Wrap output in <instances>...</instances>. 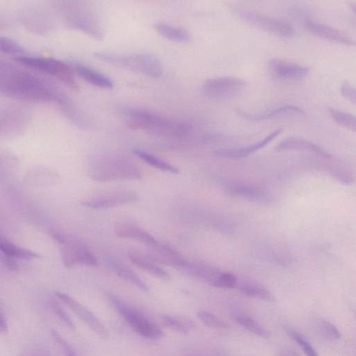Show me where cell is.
<instances>
[{
  "mask_svg": "<svg viewBox=\"0 0 356 356\" xmlns=\"http://www.w3.org/2000/svg\"><path fill=\"white\" fill-rule=\"evenodd\" d=\"M0 92L24 101L57 103L64 112L71 107L69 100L51 82L8 62L0 64Z\"/></svg>",
  "mask_w": 356,
  "mask_h": 356,
  "instance_id": "obj_1",
  "label": "cell"
},
{
  "mask_svg": "<svg viewBox=\"0 0 356 356\" xmlns=\"http://www.w3.org/2000/svg\"><path fill=\"white\" fill-rule=\"evenodd\" d=\"M127 125L133 129L163 136H183L190 131L185 123L168 118L153 112L141 108L123 110Z\"/></svg>",
  "mask_w": 356,
  "mask_h": 356,
  "instance_id": "obj_2",
  "label": "cell"
},
{
  "mask_svg": "<svg viewBox=\"0 0 356 356\" xmlns=\"http://www.w3.org/2000/svg\"><path fill=\"white\" fill-rule=\"evenodd\" d=\"M89 174L96 182L108 183L121 180H140L142 173L129 159L121 155L106 154L91 161Z\"/></svg>",
  "mask_w": 356,
  "mask_h": 356,
  "instance_id": "obj_3",
  "label": "cell"
},
{
  "mask_svg": "<svg viewBox=\"0 0 356 356\" xmlns=\"http://www.w3.org/2000/svg\"><path fill=\"white\" fill-rule=\"evenodd\" d=\"M58 10L66 27L80 30L94 39H102L104 37L105 30L100 18L87 3L61 2Z\"/></svg>",
  "mask_w": 356,
  "mask_h": 356,
  "instance_id": "obj_4",
  "label": "cell"
},
{
  "mask_svg": "<svg viewBox=\"0 0 356 356\" xmlns=\"http://www.w3.org/2000/svg\"><path fill=\"white\" fill-rule=\"evenodd\" d=\"M100 60L114 66L152 78H160L163 66L159 59L150 53L120 54L98 52L94 54Z\"/></svg>",
  "mask_w": 356,
  "mask_h": 356,
  "instance_id": "obj_5",
  "label": "cell"
},
{
  "mask_svg": "<svg viewBox=\"0 0 356 356\" xmlns=\"http://www.w3.org/2000/svg\"><path fill=\"white\" fill-rule=\"evenodd\" d=\"M16 62L36 71L54 78L71 89H78V84L71 66L53 58L32 56H19L15 58Z\"/></svg>",
  "mask_w": 356,
  "mask_h": 356,
  "instance_id": "obj_6",
  "label": "cell"
},
{
  "mask_svg": "<svg viewBox=\"0 0 356 356\" xmlns=\"http://www.w3.org/2000/svg\"><path fill=\"white\" fill-rule=\"evenodd\" d=\"M107 297L122 318L137 334L152 339L163 337V333L160 328L141 312L112 293L107 294Z\"/></svg>",
  "mask_w": 356,
  "mask_h": 356,
  "instance_id": "obj_7",
  "label": "cell"
},
{
  "mask_svg": "<svg viewBox=\"0 0 356 356\" xmlns=\"http://www.w3.org/2000/svg\"><path fill=\"white\" fill-rule=\"evenodd\" d=\"M55 240L60 245L63 263L66 268L76 266L96 267L98 260L91 250L78 240L69 235L55 233Z\"/></svg>",
  "mask_w": 356,
  "mask_h": 356,
  "instance_id": "obj_8",
  "label": "cell"
},
{
  "mask_svg": "<svg viewBox=\"0 0 356 356\" xmlns=\"http://www.w3.org/2000/svg\"><path fill=\"white\" fill-rule=\"evenodd\" d=\"M234 12L243 21L278 37L289 39L294 35L293 26L283 19L272 17L240 8H236Z\"/></svg>",
  "mask_w": 356,
  "mask_h": 356,
  "instance_id": "obj_9",
  "label": "cell"
},
{
  "mask_svg": "<svg viewBox=\"0 0 356 356\" xmlns=\"http://www.w3.org/2000/svg\"><path fill=\"white\" fill-rule=\"evenodd\" d=\"M247 83L239 78L224 77L207 80L203 86L204 94L212 99H228L242 92Z\"/></svg>",
  "mask_w": 356,
  "mask_h": 356,
  "instance_id": "obj_10",
  "label": "cell"
},
{
  "mask_svg": "<svg viewBox=\"0 0 356 356\" xmlns=\"http://www.w3.org/2000/svg\"><path fill=\"white\" fill-rule=\"evenodd\" d=\"M138 199V196L132 191L119 190L94 196L81 204L92 210H107L135 203Z\"/></svg>",
  "mask_w": 356,
  "mask_h": 356,
  "instance_id": "obj_11",
  "label": "cell"
},
{
  "mask_svg": "<svg viewBox=\"0 0 356 356\" xmlns=\"http://www.w3.org/2000/svg\"><path fill=\"white\" fill-rule=\"evenodd\" d=\"M56 296L66 305L82 321H84L94 332L103 338L108 337V331L100 319L87 308L78 302L69 295L56 293Z\"/></svg>",
  "mask_w": 356,
  "mask_h": 356,
  "instance_id": "obj_12",
  "label": "cell"
},
{
  "mask_svg": "<svg viewBox=\"0 0 356 356\" xmlns=\"http://www.w3.org/2000/svg\"><path fill=\"white\" fill-rule=\"evenodd\" d=\"M148 249L147 257L157 264L184 268L188 262L180 252L166 244L159 242Z\"/></svg>",
  "mask_w": 356,
  "mask_h": 356,
  "instance_id": "obj_13",
  "label": "cell"
},
{
  "mask_svg": "<svg viewBox=\"0 0 356 356\" xmlns=\"http://www.w3.org/2000/svg\"><path fill=\"white\" fill-rule=\"evenodd\" d=\"M30 114L21 108H10L1 113V134L11 136L21 133L29 122Z\"/></svg>",
  "mask_w": 356,
  "mask_h": 356,
  "instance_id": "obj_14",
  "label": "cell"
},
{
  "mask_svg": "<svg viewBox=\"0 0 356 356\" xmlns=\"http://www.w3.org/2000/svg\"><path fill=\"white\" fill-rule=\"evenodd\" d=\"M305 28L313 35L329 42L348 46H356V42L341 30L330 26L305 20Z\"/></svg>",
  "mask_w": 356,
  "mask_h": 356,
  "instance_id": "obj_15",
  "label": "cell"
},
{
  "mask_svg": "<svg viewBox=\"0 0 356 356\" xmlns=\"http://www.w3.org/2000/svg\"><path fill=\"white\" fill-rule=\"evenodd\" d=\"M114 233L118 238L133 240L145 245L148 248L152 247L159 242L149 233L130 222L118 223L115 226Z\"/></svg>",
  "mask_w": 356,
  "mask_h": 356,
  "instance_id": "obj_16",
  "label": "cell"
},
{
  "mask_svg": "<svg viewBox=\"0 0 356 356\" xmlns=\"http://www.w3.org/2000/svg\"><path fill=\"white\" fill-rule=\"evenodd\" d=\"M269 67L276 77L283 80H301L310 73V69L306 66L280 59L272 60Z\"/></svg>",
  "mask_w": 356,
  "mask_h": 356,
  "instance_id": "obj_17",
  "label": "cell"
},
{
  "mask_svg": "<svg viewBox=\"0 0 356 356\" xmlns=\"http://www.w3.org/2000/svg\"><path fill=\"white\" fill-rule=\"evenodd\" d=\"M73 71L84 80L91 85L103 89H112L114 81L100 71L78 62L71 63Z\"/></svg>",
  "mask_w": 356,
  "mask_h": 356,
  "instance_id": "obj_18",
  "label": "cell"
},
{
  "mask_svg": "<svg viewBox=\"0 0 356 356\" xmlns=\"http://www.w3.org/2000/svg\"><path fill=\"white\" fill-rule=\"evenodd\" d=\"M282 128L275 130L262 141L247 147L219 149L215 151V154L220 157L230 159H239L247 157L267 146L269 143L274 141L282 132Z\"/></svg>",
  "mask_w": 356,
  "mask_h": 356,
  "instance_id": "obj_19",
  "label": "cell"
},
{
  "mask_svg": "<svg viewBox=\"0 0 356 356\" xmlns=\"http://www.w3.org/2000/svg\"><path fill=\"white\" fill-rule=\"evenodd\" d=\"M237 112L243 118L253 122H262L285 116L305 114L302 108L294 105H283L260 114H250L240 109H237Z\"/></svg>",
  "mask_w": 356,
  "mask_h": 356,
  "instance_id": "obj_20",
  "label": "cell"
},
{
  "mask_svg": "<svg viewBox=\"0 0 356 356\" xmlns=\"http://www.w3.org/2000/svg\"><path fill=\"white\" fill-rule=\"evenodd\" d=\"M276 149L279 151L301 150L316 154L323 157L330 158V154L319 145L298 137L287 138L278 144Z\"/></svg>",
  "mask_w": 356,
  "mask_h": 356,
  "instance_id": "obj_21",
  "label": "cell"
},
{
  "mask_svg": "<svg viewBox=\"0 0 356 356\" xmlns=\"http://www.w3.org/2000/svg\"><path fill=\"white\" fill-rule=\"evenodd\" d=\"M130 261L149 274L164 281H170V275L147 256L132 251L128 253Z\"/></svg>",
  "mask_w": 356,
  "mask_h": 356,
  "instance_id": "obj_22",
  "label": "cell"
},
{
  "mask_svg": "<svg viewBox=\"0 0 356 356\" xmlns=\"http://www.w3.org/2000/svg\"><path fill=\"white\" fill-rule=\"evenodd\" d=\"M229 192L233 197L251 201L266 202L269 199L267 191L255 186L235 185L229 188Z\"/></svg>",
  "mask_w": 356,
  "mask_h": 356,
  "instance_id": "obj_23",
  "label": "cell"
},
{
  "mask_svg": "<svg viewBox=\"0 0 356 356\" xmlns=\"http://www.w3.org/2000/svg\"><path fill=\"white\" fill-rule=\"evenodd\" d=\"M154 29L163 38L174 42L188 44L192 39L190 33L182 28H177L166 24L157 23L154 25Z\"/></svg>",
  "mask_w": 356,
  "mask_h": 356,
  "instance_id": "obj_24",
  "label": "cell"
},
{
  "mask_svg": "<svg viewBox=\"0 0 356 356\" xmlns=\"http://www.w3.org/2000/svg\"><path fill=\"white\" fill-rule=\"evenodd\" d=\"M107 263L122 279L129 282L142 291L147 292L149 290L148 285L137 274L121 262L109 258L107 260Z\"/></svg>",
  "mask_w": 356,
  "mask_h": 356,
  "instance_id": "obj_25",
  "label": "cell"
},
{
  "mask_svg": "<svg viewBox=\"0 0 356 356\" xmlns=\"http://www.w3.org/2000/svg\"><path fill=\"white\" fill-rule=\"evenodd\" d=\"M133 152L144 162L158 170L172 174H177L180 172L179 168H177L174 165L143 150L134 148L133 149Z\"/></svg>",
  "mask_w": 356,
  "mask_h": 356,
  "instance_id": "obj_26",
  "label": "cell"
},
{
  "mask_svg": "<svg viewBox=\"0 0 356 356\" xmlns=\"http://www.w3.org/2000/svg\"><path fill=\"white\" fill-rule=\"evenodd\" d=\"M0 250L3 254L15 259L32 260L41 258V256L37 253L15 245L3 236L0 238Z\"/></svg>",
  "mask_w": 356,
  "mask_h": 356,
  "instance_id": "obj_27",
  "label": "cell"
},
{
  "mask_svg": "<svg viewBox=\"0 0 356 356\" xmlns=\"http://www.w3.org/2000/svg\"><path fill=\"white\" fill-rule=\"evenodd\" d=\"M239 288L244 294L249 297L268 302L276 301L274 294L258 283L247 281L240 283Z\"/></svg>",
  "mask_w": 356,
  "mask_h": 356,
  "instance_id": "obj_28",
  "label": "cell"
},
{
  "mask_svg": "<svg viewBox=\"0 0 356 356\" xmlns=\"http://www.w3.org/2000/svg\"><path fill=\"white\" fill-rule=\"evenodd\" d=\"M234 319L239 325L254 335L262 338H268L270 336L269 332L265 327L247 315L238 314Z\"/></svg>",
  "mask_w": 356,
  "mask_h": 356,
  "instance_id": "obj_29",
  "label": "cell"
},
{
  "mask_svg": "<svg viewBox=\"0 0 356 356\" xmlns=\"http://www.w3.org/2000/svg\"><path fill=\"white\" fill-rule=\"evenodd\" d=\"M328 112L337 124L356 134V116L332 107Z\"/></svg>",
  "mask_w": 356,
  "mask_h": 356,
  "instance_id": "obj_30",
  "label": "cell"
},
{
  "mask_svg": "<svg viewBox=\"0 0 356 356\" xmlns=\"http://www.w3.org/2000/svg\"><path fill=\"white\" fill-rule=\"evenodd\" d=\"M315 328L319 335L326 339L335 341L340 338V332L337 328L326 320H317Z\"/></svg>",
  "mask_w": 356,
  "mask_h": 356,
  "instance_id": "obj_31",
  "label": "cell"
},
{
  "mask_svg": "<svg viewBox=\"0 0 356 356\" xmlns=\"http://www.w3.org/2000/svg\"><path fill=\"white\" fill-rule=\"evenodd\" d=\"M0 51L5 54L15 55V57L22 56L25 53V49L21 44L4 36L0 37Z\"/></svg>",
  "mask_w": 356,
  "mask_h": 356,
  "instance_id": "obj_32",
  "label": "cell"
},
{
  "mask_svg": "<svg viewBox=\"0 0 356 356\" xmlns=\"http://www.w3.org/2000/svg\"><path fill=\"white\" fill-rule=\"evenodd\" d=\"M163 323L169 328L181 333L187 334L192 328V323L172 316H164Z\"/></svg>",
  "mask_w": 356,
  "mask_h": 356,
  "instance_id": "obj_33",
  "label": "cell"
},
{
  "mask_svg": "<svg viewBox=\"0 0 356 356\" xmlns=\"http://www.w3.org/2000/svg\"><path fill=\"white\" fill-rule=\"evenodd\" d=\"M288 335L301 348L307 356H319L314 346L301 333L294 330H289Z\"/></svg>",
  "mask_w": 356,
  "mask_h": 356,
  "instance_id": "obj_34",
  "label": "cell"
},
{
  "mask_svg": "<svg viewBox=\"0 0 356 356\" xmlns=\"http://www.w3.org/2000/svg\"><path fill=\"white\" fill-rule=\"evenodd\" d=\"M199 319L207 326L218 328H227L229 324L222 319L207 311H200L198 313Z\"/></svg>",
  "mask_w": 356,
  "mask_h": 356,
  "instance_id": "obj_35",
  "label": "cell"
},
{
  "mask_svg": "<svg viewBox=\"0 0 356 356\" xmlns=\"http://www.w3.org/2000/svg\"><path fill=\"white\" fill-rule=\"evenodd\" d=\"M51 308L58 318L71 330H75L76 325L73 320L71 319L70 315L66 312V310L60 305V304L53 300L51 302Z\"/></svg>",
  "mask_w": 356,
  "mask_h": 356,
  "instance_id": "obj_36",
  "label": "cell"
},
{
  "mask_svg": "<svg viewBox=\"0 0 356 356\" xmlns=\"http://www.w3.org/2000/svg\"><path fill=\"white\" fill-rule=\"evenodd\" d=\"M51 335L63 350L65 356H79L74 348L57 330H52Z\"/></svg>",
  "mask_w": 356,
  "mask_h": 356,
  "instance_id": "obj_37",
  "label": "cell"
},
{
  "mask_svg": "<svg viewBox=\"0 0 356 356\" xmlns=\"http://www.w3.org/2000/svg\"><path fill=\"white\" fill-rule=\"evenodd\" d=\"M341 95L356 106V88L350 82L344 80L340 86Z\"/></svg>",
  "mask_w": 356,
  "mask_h": 356,
  "instance_id": "obj_38",
  "label": "cell"
},
{
  "mask_svg": "<svg viewBox=\"0 0 356 356\" xmlns=\"http://www.w3.org/2000/svg\"><path fill=\"white\" fill-rule=\"evenodd\" d=\"M2 263L11 272H17L19 269V265L15 260V258L4 254L2 256Z\"/></svg>",
  "mask_w": 356,
  "mask_h": 356,
  "instance_id": "obj_39",
  "label": "cell"
},
{
  "mask_svg": "<svg viewBox=\"0 0 356 356\" xmlns=\"http://www.w3.org/2000/svg\"><path fill=\"white\" fill-rule=\"evenodd\" d=\"M8 323L6 315L3 312H1V315H0V331L2 333H7L8 331Z\"/></svg>",
  "mask_w": 356,
  "mask_h": 356,
  "instance_id": "obj_40",
  "label": "cell"
},
{
  "mask_svg": "<svg viewBox=\"0 0 356 356\" xmlns=\"http://www.w3.org/2000/svg\"><path fill=\"white\" fill-rule=\"evenodd\" d=\"M282 356H300V355H299L296 353H294V352H292V351H288L287 353H283L282 355Z\"/></svg>",
  "mask_w": 356,
  "mask_h": 356,
  "instance_id": "obj_41",
  "label": "cell"
},
{
  "mask_svg": "<svg viewBox=\"0 0 356 356\" xmlns=\"http://www.w3.org/2000/svg\"><path fill=\"white\" fill-rule=\"evenodd\" d=\"M353 12L356 15V6L351 8Z\"/></svg>",
  "mask_w": 356,
  "mask_h": 356,
  "instance_id": "obj_42",
  "label": "cell"
}]
</instances>
